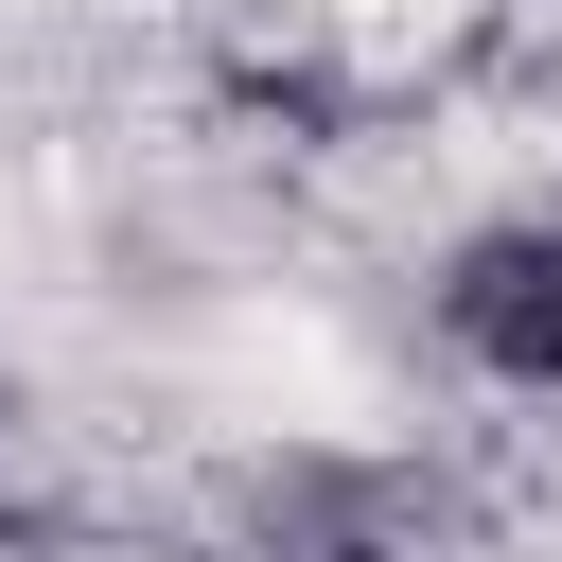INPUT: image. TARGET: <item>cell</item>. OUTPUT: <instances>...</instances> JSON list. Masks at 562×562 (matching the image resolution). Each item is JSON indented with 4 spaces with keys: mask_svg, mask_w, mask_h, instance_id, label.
Here are the masks:
<instances>
[{
    "mask_svg": "<svg viewBox=\"0 0 562 562\" xmlns=\"http://www.w3.org/2000/svg\"><path fill=\"white\" fill-rule=\"evenodd\" d=\"M422 316H439V351H457L474 386H509V404H562V211H509V228H474V246L422 281Z\"/></svg>",
    "mask_w": 562,
    "mask_h": 562,
    "instance_id": "cell-1",
    "label": "cell"
}]
</instances>
